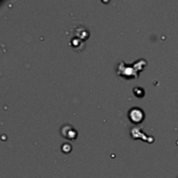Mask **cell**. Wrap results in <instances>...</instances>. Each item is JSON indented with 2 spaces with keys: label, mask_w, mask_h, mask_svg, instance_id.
Listing matches in <instances>:
<instances>
[{
  "label": "cell",
  "mask_w": 178,
  "mask_h": 178,
  "mask_svg": "<svg viewBox=\"0 0 178 178\" xmlns=\"http://www.w3.org/2000/svg\"><path fill=\"white\" fill-rule=\"evenodd\" d=\"M129 118L134 124H139L144 119V113L139 108H132L129 112Z\"/></svg>",
  "instance_id": "6da1fadb"
},
{
  "label": "cell",
  "mask_w": 178,
  "mask_h": 178,
  "mask_svg": "<svg viewBox=\"0 0 178 178\" xmlns=\"http://www.w3.org/2000/svg\"><path fill=\"white\" fill-rule=\"evenodd\" d=\"M62 135L67 139L74 140L76 136V131L72 127L67 125L62 129Z\"/></svg>",
  "instance_id": "7a4b0ae2"
}]
</instances>
